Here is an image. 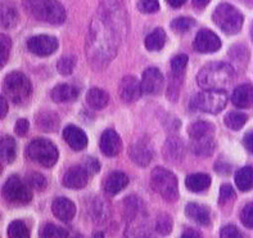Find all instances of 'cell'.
I'll use <instances>...</instances> for the list:
<instances>
[{"mask_svg":"<svg viewBox=\"0 0 253 238\" xmlns=\"http://www.w3.org/2000/svg\"><path fill=\"white\" fill-rule=\"evenodd\" d=\"M126 26L127 19L122 0H100L86 39L87 59L94 70L106 68L116 57Z\"/></svg>","mask_w":253,"mask_h":238,"instance_id":"cell-1","label":"cell"},{"mask_svg":"<svg viewBox=\"0 0 253 238\" xmlns=\"http://www.w3.org/2000/svg\"><path fill=\"white\" fill-rule=\"evenodd\" d=\"M234 68L225 62H212L199 71L197 81L205 90H222L234 79Z\"/></svg>","mask_w":253,"mask_h":238,"instance_id":"cell-2","label":"cell"},{"mask_svg":"<svg viewBox=\"0 0 253 238\" xmlns=\"http://www.w3.org/2000/svg\"><path fill=\"white\" fill-rule=\"evenodd\" d=\"M26 12L38 21L61 25L66 21V10L58 0H25Z\"/></svg>","mask_w":253,"mask_h":238,"instance_id":"cell-3","label":"cell"},{"mask_svg":"<svg viewBox=\"0 0 253 238\" xmlns=\"http://www.w3.org/2000/svg\"><path fill=\"white\" fill-rule=\"evenodd\" d=\"M213 22L217 25L228 35H234L241 31L243 26V16L242 13L228 3H221L216 6L215 12L212 14Z\"/></svg>","mask_w":253,"mask_h":238,"instance_id":"cell-4","label":"cell"},{"mask_svg":"<svg viewBox=\"0 0 253 238\" xmlns=\"http://www.w3.org/2000/svg\"><path fill=\"white\" fill-rule=\"evenodd\" d=\"M228 103V94L224 90H205L190 100V109L207 113L221 112Z\"/></svg>","mask_w":253,"mask_h":238,"instance_id":"cell-5","label":"cell"},{"mask_svg":"<svg viewBox=\"0 0 253 238\" xmlns=\"http://www.w3.org/2000/svg\"><path fill=\"white\" fill-rule=\"evenodd\" d=\"M151 186L154 192H157L169 202H173L177 199L179 190H177L176 177L164 167H156L152 171Z\"/></svg>","mask_w":253,"mask_h":238,"instance_id":"cell-6","label":"cell"},{"mask_svg":"<svg viewBox=\"0 0 253 238\" xmlns=\"http://www.w3.org/2000/svg\"><path fill=\"white\" fill-rule=\"evenodd\" d=\"M4 92L13 103L19 104L31 95V81L22 72H10L4 80Z\"/></svg>","mask_w":253,"mask_h":238,"instance_id":"cell-7","label":"cell"},{"mask_svg":"<svg viewBox=\"0 0 253 238\" xmlns=\"http://www.w3.org/2000/svg\"><path fill=\"white\" fill-rule=\"evenodd\" d=\"M27 154L34 161L45 167H50L57 162L58 149L50 141L38 138L32 141L27 147Z\"/></svg>","mask_w":253,"mask_h":238,"instance_id":"cell-8","label":"cell"},{"mask_svg":"<svg viewBox=\"0 0 253 238\" xmlns=\"http://www.w3.org/2000/svg\"><path fill=\"white\" fill-rule=\"evenodd\" d=\"M3 193L4 197L9 202L16 203V205H26L32 199V193L30 188L17 175H12L6 180Z\"/></svg>","mask_w":253,"mask_h":238,"instance_id":"cell-9","label":"cell"},{"mask_svg":"<svg viewBox=\"0 0 253 238\" xmlns=\"http://www.w3.org/2000/svg\"><path fill=\"white\" fill-rule=\"evenodd\" d=\"M27 48L39 57L53 54L58 49V40L50 35H38L27 40Z\"/></svg>","mask_w":253,"mask_h":238,"instance_id":"cell-10","label":"cell"},{"mask_svg":"<svg viewBox=\"0 0 253 238\" xmlns=\"http://www.w3.org/2000/svg\"><path fill=\"white\" fill-rule=\"evenodd\" d=\"M194 48L201 53H213L221 48V40L209 29H203L197 34Z\"/></svg>","mask_w":253,"mask_h":238,"instance_id":"cell-11","label":"cell"},{"mask_svg":"<svg viewBox=\"0 0 253 238\" xmlns=\"http://www.w3.org/2000/svg\"><path fill=\"white\" fill-rule=\"evenodd\" d=\"M143 89H141V83H139L138 79L134 76H125L120 83L119 94L121 99L126 103H132L140 98Z\"/></svg>","mask_w":253,"mask_h":238,"instance_id":"cell-12","label":"cell"},{"mask_svg":"<svg viewBox=\"0 0 253 238\" xmlns=\"http://www.w3.org/2000/svg\"><path fill=\"white\" fill-rule=\"evenodd\" d=\"M164 87V76L156 67H149L141 77V89L145 94H158Z\"/></svg>","mask_w":253,"mask_h":238,"instance_id":"cell-13","label":"cell"},{"mask_svg":"<svg viewBox=\"0 0 253 238\" xmlns=\"http://www.w3.org/2000/svg\"><path fill=\"white\" fill-rule=\"evenodd\" d=\"M89 175L84 166H74L68 169L63 175V186L72 190H80L86 186L89 182Z\"/></svg>","mask_w":253,"mask_h":238,"instance_id":"cell-14","label":"cell"},{"mask_svg":"<svg viewBox=\"0 0 253 238\" xmlns=\"http://www.w3.org/2000/svg\"><path fill=\"white\" fill-rule=\"evenodd\" d=\"M130 158L139 166H147L153 158V149L145 141H139L128 148Z\"/></svg>","mask_w":253,"mask_h":238,"instance_id":"cell-15","label":"cell"},{"mask_svg":"<svg viewBox=\"0 0 253 238\" xmlns=\"http://www.w3.org/2000/svg\"><path fill=\"white\" fill-rule=\"evenodd\" d=\"M100 149L108 157L117 156L122 149V142L120 135L112 129L103 132L102 137H100Z\"/></svg>","mask_w":253,"mask_h":238,"instance_id":"cell-16","label":"cell"},{"mask_svg":"<svg viewBox=\"0 0 253 238\" xmlns=\"http://www.w3.org/2000/svg\"><path fill=\"white\" fill-rule=\"evenodd\" d=\"M63 138L75 151H81L84 148H86L87 145L86 134L80 128L75 125H68L64 128Z\"/></svg>","mask_w":253,"mask_h":238,"instance_id":"cell-17","label":"cell"},{"mask_svg":"<svg viewBox=\"0 0 253 238\" xmlns=\"http://www.w3.org/2000/svg\"><path fill=\"white\" fill-rule=\"evenodd\" d=\"M128 184V178L126 174L121 171H113L106 178L103 183V190L109 196H115L117 193L121 192L124 188Z\"/></svg>","mask_w":253,"mask_h":238,"instance_id":"cell-18","label":"cell"},{"mask_svg":"<svg viewBox=\"0 0 253 238\" xmlns=\"http://www.w3.org/2000/svg\"><path fill=\"white\" fill-rule=\"evenodd\" d=\"M231 102L238 108H250L253 106V85L242 84L237 87L231 95Z\"/></svg>","mask_w":253,"mask_h":238,"instance_id":"cell-19","label":"cell"},{"mask_svg":"<svg viewBox=\"0 0 253 238\" xmlns=\"http://www.w3.org/2000/svg\"><path fill=\"white\" fill-rule=\"evenodd\" d=\"M51 210H53L55 218H58L62 222H70L76 214V207H75L74 202L66 197L55 198L53 205H51Z\"/></svg>","mask_w":253,"mask_h":238,"instance_id":"cell-20","label":"cell"},{"mask_svg":"<svg viewBox=\"0 0 253 238\" xmlns=\"http://www.w3.org/2000/svg\"><path fill=\"white\" fill-rule=\"evenodd\" d=\"M141 212L134 219L128 220V227L126 229L125 238H154L151 229L148 228L147 223L140 218Z\"/></svg>","mask_w":253,"mask_h":238,"instance_id":"cell-21","label":"cell"},{"mask_svg":"<svg viewBox=\"0 0 253 238\" xmlns=\"http://www.w3.org/2000/svg\"><path fill=\"white\" fill-rule=\"evenodd\" d=\"M79 95V89L76 87L68 85V84H61L57 85L54 89L51 90L50 96L54 102L62 103V102H71L75 100Z\"/></svg>","mask_w":253,"mask_h":238,"instance_id":"cell-22","label":"cell"},{"mask_svg":"<svg viewBox=\"0 0 253 238\" xmlns=\"http://www.w3.org/2000/svg\"><path fill=\"white\" fill-rule=\"evenodd\" d=\"M36 125L42 129V132H55L59 125V117L57 113L51 111H44L36 116Z\"/></svg>","mask_w":253,"mask_h":238,"instance_id":"cell-23","label":"cell"},{"mask_svg":"<svg viewBox=\"0 0 253 238\" xmlns=\"http://www.w3.org/2000/svg\"><path fill=\"white\" fill-rule=\"evenodd\" d=\"M186 216L196 223L201 225H209L210 224V212L206 209L205 206L198 205V203H189L185 207Z\"/></svg>","mask_w":253,"mask_h":238,"instance_id":"cell-24","label":"cell"},{"mask_svg":"<svg viewBox=\"0 0 253 238\" xmlns=\"http://www.w3.org/2000/svg\"><path fill=\"white\" fill-rule=\"evenodd\" d=\"M16 141L12 137H9V135L3 137L1 141H0V157H1V161H3L4 164H10L16 158Z\"/></svg>","mask_w":253,"mask_h":238,"instance_id":"cell-25","label":"cell"},{"mask_svg":"<svg viewBox=\"0 0 253 238\" xmlns=\"http://www.w3.org/2000/svg\"><path fill=\"white\" fill-rule=\"evenodd\" d=\"M109 95L99 88L90 89L86 94V103L94 109H103L108 104Z\"/></svg>","mask_w":253,"mask_h":238,"instance_id":"cell-26","label":"cell"},{"mask_svg":"<svg viewBox=\"0 0 253 238\" xmlns=\"http://www.w3.org/2000/svg\"><path fill=\"white\" fill-rule=\"evenodd\" d=\"M211 184V178L207 174H192L189 177L186 178L185 186L189 188L193 192H202L206 190Z\"/></svg>","mask_w":253,"mask_h":238,"instance_id":"cell-27","label":"cell"},{"mask_svg":"<svg viewBox=\"0 0 253 238\" xmlns=\"http://www.w3.org/2000/svg\"><path fill=\"white\" fill-rule=\"evenodd\" d=\"M192 141H198V139L209 138L213 134V125L206 121H197L189 126L188 129Z\"/></svg>","mask_w":253,"mask_h":238,"instance_id":"cell-28","label":"cell"},{"mask_svg":"<svg viewBox=\"0 0 253 238\" xmlns=\"http://www.w3.org/2000/svg\"><path fill=\"white\" fill-rule=\"evenodd\" d=\"M235 184L241 190L248 192L253 188V167H242L235 174Z\"/></svg>","mask_w":253,"mask_h":238,"instance_id":"cell-29","label":"cell"},{"mask_svg":"<svg viewBox=\"0 0 253 238\" xmlns=\"http://www.w3.org/2000/svg\"><path fill=\"white\" fill-rule=\"evenodd\" d=\"M166 43V34L162 29H156L145 38V48L151 51H157L165 47Z\"/></svg>","mask_w":253,"mask_h":238,"instance_id":"cell-30","label":"cell"},{"mask_svg":"<svg viewBox=\"0 0 253 238\" xmlns=\"http://www.w3.org/2000/svg\"><path fill=\"white\" fill-rule=\"evenodd\" d=\"M165 154L167 160H181L184 156L183 142L177 138H169L165 145Z\"/></svg>","mask_w":253,"mask_h":238,"instance_id":"cell-31","label":"cell"},{"mask_svg":"<svg viewBox=\"0 0 253 238\" xmlns=\"http://www.w3.org/2000/svg\"><path fill=\"white\" fill-rule=\"evenodd\" d=\"M213 149H215V142L212 137L192 142V151L197 156H203V157L210 156L213 153Z\"/></svg>","mask_w":253,"mask_h":238,"instance_id":"cell-32","label":"cell"},{"mask_svg":"<svg viewBox=\"0 0 253 238\" xmlns=\"http://www.w3.org/2000/svg\"><path fill=\"white\" fill-rule=\"evenodd\" d=\"M40 238H68V232L62 227L48 223L40 231Z\"/></svg>","mask_w":253,"mask_h":238,"instance_id":"cell-33","label":"cell"},{"mask_svg":"<svg viewBox=\"0 0 253 238\" xmlns=\"http://www.w3.org/2000/svg\"><path fill=\"white\" fill-rule=\"evenodd\" d=\"M18 22V13L10 5L1 6V26L5 29H10Z\"/></svg>","mask_w":253,"mask_h":238,"instance_id":"cell-34","label":"cell"},{"mask_svg":"<svg viewBox=\"0 0 253 238\" xmlns=\"http://www.w3.org/2000/svg\"><path fill=\"white\" fill-rule=\"evenodd\" d=\"M8 237L9 238H30V232L26 224L21 220H14L8 227Z\"/></svg>","mask_w":253,"mask_h":238,"instance_id":"cell-35","label":"cell"},{"mask_svg":"<svg viewBox=\"0 0 253 238\" xmlns=\"http://www.w3.org/2000/svg\"><path fill=\"white\" fill-rule=\"evenodd\" d=\"M247 115L242 112H230L225 117V124L231 130H241L243 125L247 122Z\"/></svg>","mask_w":253,"mask_h":238,"instance_id":"cell-36","label":"cell"},{"mask_svg":"<svg viewBox=\"0 0 253 238\" xmlns=\"http://www.w3.org/2000/svg\"><path fill=\"white\" fill-rule=\"evenodd\" d=\"M194 25H196V21L189 17H179L171 22V27L176 32H181V34L189 31Z\"/></svg>","mask_w":253,"mask_h":238,"instance_id":"cell-37","label":"cell"},{"mask_svg":"<svg viewBox=\"0 0 253 238\" xmlns=\"http://www.w3.org/2000/svg\"><path fill=\"white\" fill-rule=\"evenodd\" d=\"M75 63H76V59L74 55H64L58 61L57 70L62 75H70L74 71Z\"/></svg>","mask_w":253,"mask_h":238,"instance_id":"cell-38","label":"cell"},{"mask_svg":"<svg viewBox=\"0 0 253 238\" xmlns=\"http://www.w3.org/2000/svg\"><path fill=\"white\" fill-rule=\"evenodd\" d=\"M188 64V57L185 54H179L171 59V70H172L173 76H180L185 70Z\"/></svg>","mask_w":253,"mask_h":238,"instance_id":"cell-39","label":"cell"},{"mask_svg":"<svg viewBox=\"0 0 253 238\" xmlns=\"http://www.w3.org/2000/svg\"><path fill=\"white\" fill-rule=\"evenodd\" d=\"M156 229L160 235L167 236L172 229V220L169 215L166 214H162V215L158 216L157 224H156Z\"/></svg>","mask_w":253,"mask_h":238,"instance_id":"cell-40","label":"cell"},{"mask_svg":"<svg viewBox=\"0 0 253 238\" xmlns=\"http://www.w3.org/2000/svg\"><path fill=\"white\" fill-rule=\"evenodd\" d=\"M0 48H1V55H0L1 61H0V64L3 67L4 64L6 63V61H8L10 48H12V42H10L9 36L1 34V36H0Z\"/></svg>","mask_w":253,"mask_h":238,"instance_id":"cell-41","label":"cell"},{"mask_svg":"<svg viewBox=\"0 0 253 238\" xmlns=\"http://www.w3.org/2000/svg\"><path fill=\"white\" fill-rule=\"evenodd\" d=\"M27 180H29L30 187H32V188H35V190H45V187L48 186V182H46L45 177L40 173L30 174Z\"/></svg>","mask_w":253,"mask_h":238,"instance_id":"cell-42","label":"cell"},{"mask_svg":"<svg viewBox=\"0 0 253 238\" xmlns=\"http://www.w3.org/2000/svg\"><path fill=\"white\" fill-rule=\"evenodd\" d=\"M241 220L247 228H253V202L244 206L241 212Z\"/></svg>","mask_w":253,"mask_h":238,"instance_id":"cell-43","label":"cell"},{"mask_svg":"<svg viewBox=\"0 0 253 238\" xmlns=\"http://www.w3.org/2000/svg\"><path fill=\"white\" fill-rule=\"evenodd\" d=\"M139 9L143 13H156L160 9L158 0H139Z\"/></svg>","mask_w":253,"mask_h":238,"instance_id":"cell-44","label":"cell"},{"mask_svg":"<svg viewBox=\"0 0 253 238\" xmlns=\"http://www.w3.org/2000/svg\"><path fill=\"white\" fill-rule=\"evenodd\" d=\"M220 238H243L239 229L234 225H226L220 232Z\"/></svg>","mask_w":253,"mask_h":238,"instance_id":"cell-45","label":"cell"},{"mask_svg":"<svg viewBox=\"0 0 253 238\" xmlns=\"http://www.w3.org/2000/svg\"><path fill=\"white\" fill-rule=\"evenodd\" d=\"M235 197V192L230 184H224L220 188V202H228Z\"/></svg>","mask_w":253,"mask_h":238,"instance_id":"cell-46","label":"cell"},{"mask_svg":"<svg viewBox=\"0 0 253 238\" xmlns=\"http://www.w3.org/2000/svg\"><path fill=\"white\" fill-rule=\"evenodd\" d=\"M84 167H85L87 173L91 175V174H95L99 171L100 164H99V161L96 160V158L86 157V160H85V162H84Z\"/></svg>","mask_w":253,"mask_h":238,"instance_id":"cell-47","label":"cell"},{"mask_svg":"<svg viewBox=\"0 0 253 238\" xmlns=\"http://www.w3.org/2000/svg\"><path fill=\"white\" fill-rule=\"evenodd\" d=\"M14 132L17 133V135L19 137H23V135L27 134L29 132V121L26 119H21L16 122V126H14Z\"/></svg>","mask_w":253,"mask_h":238,"instance_id":"cell-48","label":"cell"},{"mask_svg":"<svg viewBox=\"0 0 253 238\" xmlns=\"http://www.w3.org/2000/svg\"><path fill=\"white\" fill-rule=\"evenodd\" d=\"M103 209H104V203L100 201V198H98L96 199L95 205H94L93 207V212H94L93 215L98 222H99V219H104V216L107 215V214H104L106 211H103Z\"/></svg>","mask_w":253,"mask_h":238,"instance_id":"cell-49","label":"cell"},{"mask_svg":"<svg viewBox=\"0 0 253 238\" xmlns=\"http://www.w3.org/2000/svg\"><path fill=\"white\" fill-rule=\"evenodd\" d=\"M243 144L247 148V151L253 154V132L246 134V137L243 138Z\"/></svg>","mask_w":253,"mask_h":238,"instance_id":"cell-50","label":"cell"},{"mask_svg":"<svg viewBox=\"0 0 253 238\" xmlns=\"http://www.w3.org/2000/svg\"><path fill=\"white\" fill-rule=\"evenodd\" d=\"M216 171L220 174H229L230 173V166L224 164V162H218V164H216Z\"/></svg>","mask_w":253,"mask_h":238,"instance_id":"cell-51","label":"cell"},{"mask_svg":"<svg viewBox=\"0 0 253 238\" xmlns=\"http://www.w3.org/2000/svg\"><path fill=\"white\" fill-rule=\"evenodd\" d=\"M0 106H1V111H0V117L4 119L8 112V104H6V100L4 96H0Z\"/></svg>","mask_w":253,"mask_h":238,"instance_id":"cell-52","label":"cell"},{"mask_svg":"<svg viewBox=\"0 0 253 238\" xmlns=\"http://www.w3.org/2000/svg\"><path fill=\"white\" fill-rule=\"evenodd\" d=\"M181 238H202L198 232L193 231V229H186L183 233V237Z\"/></svg>","mask_w":253,"mask_h":238,"instance_id":"cell-53","label":"cell"},{"mask_svg":"<svg viewBox=\"0 0 253 238\" xmlns=\"http://www.w3.org/2000/svg\"><path fill=\"white\" fill-rule=\"evenodd\" d=\"M211 0H193V5L198 8V9H203L205 6H207V4L210 3Z\"/></svg>","mask_w":253,"mask_h":238,"instance_id":"cell-54","label":"cell"},{"mask_svg":"<svg viewBox=\"0 0 253 238\" xmlns=\"http://www.w3.org/2000/svg\"><path fill=\"white\" fill-rule=\"evenodd\" d=\"M166 1L170 4L172 8H180V6L185 4L186 0H166Z\"/></svg>","mask_w":253,"mask_h":238,"instance_id":"cell-55","label":"cell"},{"mask_svg":"<svg viewBox=\"0 0 253 238\" xmlns=\"http://www.w3.org/2000/svg\"><path fill=\"white\" fill-rule=\"evenodd\" d=\"M93 238H104V236H103L102 232H96V233H94Z\"/></svg>","mask_w":253,"mask_h":238,"instance_id":"cell-56","label":"cell"},{"mask_svg":"<svg viewBox=\"0 0 253 238\" xmlns=\"http://www.w3.org/2000/svg\"><path fill=\"white\" fill-rule=\"evenodd\" d=\"M244 3L247 4V5H250V6H253V0H243Z\"/></svg>","mask_w":253,"mask_h":238,"instance_id":"cell-57","label":"cell"},{"mask_svg":"<svg viewBox=\"0 0 253 238\" xmlns=\"http://www.w3.org/2000/svg\"><path fill=\"white\" fill-rule=\"evenodd\" d=\"M251 38H252V40H253V23H252V26H251Z\"/></svg>","mask_w":253,"mask_h":238,"instance_id":"cell-58","label":"cell"},{"mask_svg":"<svg viewBox=\"0 0 253 238\" xmlns=\"http://www.w3.org/2000/svg\"><path fill=\"white\" fill-rule=\"evenodd\" d=\"M75 238H84V237H83V236H80V235H77Z\"/></svg>","mask_w":253,"mask_h":238,"instance_id":"cell-59","label":"cell"}]
</instances>
